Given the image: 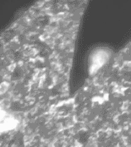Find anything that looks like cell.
I'll return each mask as SVG.
<instances>
[{
    "instance_id": "6da1fadb",
    "label": "cell",
    "mask_w": 131,
    "mask_h": 147,
    "mask_svg": "<svg viewBox=\"0 0 131 147\" xmlns=\"http://www.w3.org/2000/svg\"><path fill=\"white\" fill-rule=\"evenodd\" d=\"M17 123L16 120L14 119H8L5 121V123H4V127H5V129H12L16 126Z\"/></svg>"
}]
</instances>
